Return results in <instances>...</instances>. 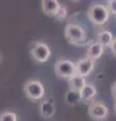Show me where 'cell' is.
<instances>
[{
	"label": "cell",
	"mask_w": 116,
	"mask_h": 121,
	"mask_svg": "<svg viewBox=\"0 0 116 121\" xmlns=\"http://www.w3.org/2000/svg\"><path fill=\"white\" fill-rule=\"evenodd\" d=\"M95 67V62L88 59L87 56L83 59H80L76 63V73L78 76H81L83 78H86L87 76L91 74Z\"/></svg>",
	"instance_id": "cell-7"
},
{
	"label": "cell",
	"mask_w": 116,
	"mask_h": 121,
	"mask_svg": "<svg viewBox=\"0 0 116 121\" xmlns=\"http://www.w3.org/2000/svg\"><path fill=\"white\" fill-rule=\"evenodd\" d=\"M55 73L61 79H71L76 73V63L68 59H60L55 64Z\"/></svg>",
	"instance_id": "cell-3"
},
{
	"label": "cell",
	"mask_w": 116,
	"mask_h": 121,
	"mask_svg": "<svg viewBox=\"0 0 116 121\" xmlns=\"http://www.w3.org/2000/svg\"><path fill=\"white\" fill-rule=\"evenodd\" d=\"M113 109H114V113H115V115H116V100L114 102V106H113Z\"/></svg>",
	"instance_id": "cell-20"
},
{
	"label": "cell",
	"mask_w": 116,
	"mask_h": 121,
	"mask_svg": "<svg viewBox=\"0 0 116 121\" xmlns=\"http://www.w3.org/2000/svg\"><path fill=\"white\" fill-rule=\"evenodd\" d=\"M52 55L51 48L44 41H35L30 48V56L36 63L43 64L50 59Z\"/></svg>",
	"instance_id": "cell-5"
},
{
	"label": "cell",
	"mask_w": 116,
	"mask_h": 121,
	"mask_svg": "<svg viewBox=\"0 0 116 121\" xmlns=\"http://www.w3.org/2000/svg\"><path fill=\"white\" fill-rule=\"evenodd\" d=\"M111 95L116 100V82H114L113 85L111 86Z\"/></svg>",
	"instance_id": "cell-19"
},
{
	"label": "cell",
	"mask_w": 116,
	"mask_h": 121,
	"mask_svg": "<svg viewBox=\"0 0 116 121\" xmlns=\"http://www.w3.org/2000/svg\"><path fill=\"white\" fill-rule=\"evenodd\" d=\"M39 113L43 118H52L56 114V106L53 101L43 100L39 104Z\"/></svg>",
	"instance_id": "cell-10"
},
{
	"label": "cell",
	"mask_w": 116,
	"mask_h": 121,
	"mask_svg": "<svg viewBox=\"0 0 116 121\" xmlns=\"http://www.w3.org/2000/svg\"><path fill=\"white\" fill-rule=\"evenodd\" d=\"M43 12L47 16H56L61 7V4L58 0H43L40 2Z\"/></svg>",
	"instance_id": "cell-9"
},
{
	"label": "cell",
	"mask_w": 116,
	"mask_h": 121,
	"mask_svg": "<svg viewBox=\"0 0 116 121\" xmlns=\"http://www.w3.org/2000/svg\"><path fill=\"white\" fill-rule=\"evenodd\" d=\"M23 92L29 100L37 101L44 96V86L37 80H29L23 85Z\"/></svg>",
	"instance_id": "cell-4"
},
{
	"label": "cell",
	"mask_w": 116,
	"mask_h": 121,
	"mask_svg": "<svg viewBox=\"0 0 116 121\" xmlns=\"http://www.w3.org/2000/svg\"><path fill=\"white\" fill-rule=\"evenodd\" d=\"M110 50H111V52L113 54V56H116V37H114L113 41H112V43L110 45Z\"/></svg>",
	"instance_id": "cell-18"
},
{
	"label": "cell",
	"mask_w": 116,
	"mask_h": 121,
	"mask_svg": "<svg viewBox=\"0 0 116 121\" xmlns=\"http://www.w3.org/2000/svg\"><path fill=\"white\" fill-rule=\"evenodd\" d=\"M65 101L66 103L70 105V106H75L78 103H80L81 101V95L80 92L78 91H74V90H68L65 94Z\"/></svg>",
	"instance_id": "cell-14"
},
{
	"label": "cell",
	"mask_w": 116,
	"mask_h": 121,
	"mask_svg": "<svg viewBox=\"0 0 116 121\" xmlns=\"http://www.w3.org/2000/svg\"><path fill=\"white\" fill-rule=\"evenodd\" d=\"M88 114L93 120L103 121L106 120L109 115V108L106 104L100 101H93L91 104H89Z\"/></svg>",
	"instance_id": "cell-6"
},
{
	"label": "cell",
	"mask_w": 116,
	"mask_h": 121,
	"mask_svg": "<svg viewBox=\"0 0 116 121\" xmlns=\"http://www.w3.org/2000/svg\"><path fill=\"white\" fill-rule=\"evenodd\" d=\"M104 52V47L102 44H100L99 43H92L88 47V50H87V58L92 60H99L101 56H102Z\"/></svg>",
	"instance_id": "cell-11"
},
{
	"label": "cell",
	"mask_w": 116,
	"mask_h": 121,
	"mask_svg": "<svg viewBox=\"0 0 116 121\" xmlns=\"http://www.w3.org/2000/svg\"><path fill=\"white\" fill-rule=\"evenodd\" d=\"M80 95H81V101L83 103L91 104L97 95V89L91 83H87L84 88L80 91Z\"/></svg>",
	"instance_id": "cell-8"
},
{
	"label": "cell",
	"mask_w": 116,
	"mask_h": 121,
	"mask_svg": "<svg viewBox=\"0 0 116 121\" xmlns=\"http://www.w3.org/2000/svg\"><path fill=\"white\" fill-rule=\"evenodd\" d=\"M65 37L67 41L74 45H82L86 41L87 33L81 25L69 23L65 27Z\"/></svg>",
	"instance_id": "cell-1"
},
{
	"label": "cell",
	"mask_w": 116,
	"mask_h": 121,
	"mask_svg": "<svg viewBox=\"0 0 116 121\" xmlns=\"http://www.w3.org/2000/svg\"><path fill=\"white\" fill-rule=\"evenodd\" d=\"M2 59H3V56H2V54H1V52H0V64L2 63Z\"/></svg>",
	"instance_id": "cell-21"
},
{
	"label": "cell",
	"mask_w": 116,
	"mask_h": 121,
	"mask_svg": "<svg viewBox=\"0 0 116 121\" xmlns=\"http://www.w3.org/2000/svg\"><path fill=\"white\" fill-rule=\"evenodd\" d=\"M106 7L109 10L110 14H113L116 16V0H109V1H107Z\"/></svg>",
	"instance_id": "cell-17"
},
{
	"label": "cell",
	"mask_w": 116,
	"mask_h": 121,
	"mask_svg": "<svg viewBox=\"0 0 116 121\" xmlns=\"http://www.w3.org/2000/svg\"><path fill=\"white\" fill-rule=\"evenodd\" d=\"M67 15H68V9H67V7L61 5V7H60V9L58 11V13L56 14L55 17L57 18L59 21H63L67 17Z\"/></svg>",
	"instance_id": "cell-16"
},
{
	"label": "cell",
	"mask_w": 116,
	"mask_h": 121,
	"mask_svg": "<svg viewBox=\"0 0 116 121\" xmlns=\"http://www.w3.org/2000/svg\"><path fill=\"white\" fill-rule=\"evenodd\" d=\"M86 84H87L86 78H83V77L78 76V75H75L74 77L69 79V89L70 90H74V91L80 92V91L85 87Z\"/></svg>",
	"instance_id": "cell-12"
},
{
	"label": "cell",
	"mask_w": 116,
	"mask_h": 121,
	"mask_svg": "<svg viewBox=\"0 0 116 121\" xmlns=\"http://www.w3.org/2000/svg\"><path fill=\"white\" fill-rule=\"evenodd\" d=\"M113 39H114V37L112 35V33L109 30H106V29L101 30V31L98 32V35H97V43L102 44L104 48H107V47L110 48Z\"/></svg>",
	"instance_id": "cell-13"
},
{
	"label": "cell",
	"mask_w": 116,
	"mask_h": 121,
	"mask_svg": "<svg viewBox=\"0 0 116 121\" xmlns=\"http://www.w3.org/2000/svg\"><path fill=\"white\" fill-rule=\"evenodd\" d=\"M0 121H17V115L13 111L4 110L0 113Z\"/></svg>",
	"instance_id": "cell-15"
},
{
	"label": "cell",
	"mask_w": 116,
	"mask_h": 121,
	"mask_svg": "<svg viewBox=\"0 0 116 121\" xmlns=\"http://www.w3.org/2000/svg\"><path fill=\"white\" fill-rule=\"evenodd\" d=\"M88 18L95 25H103L108 21L110 17V12L106 5L103 4H92L88 8Z\"/></svg>",
	"instance_id": "cell-2"
}]
</instances>
